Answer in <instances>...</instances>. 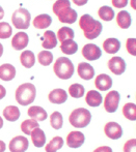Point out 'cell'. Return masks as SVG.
<instances>
[{"label": "cell", "instance_id": "6da1fadb", "mask_svg": "<svg viewBox=\"0 0 136 152\" xmlns=\"http://www.w3.org/2000/svg\"><path fill=\"white\" fill-rule=\"evenodd\" d=\"M79 26L83 31V34L87 39L97 38L103 30V25L101 22L95 20L90 15L85 14L79 19Z\"/></svg>", "mask_w": 136, "mask_h": 152}, {"label": "cell", "instance_id": "7a4b0ae2", "mask_svg": "<svg viewBox=\"0 0 136 152\" xmlns=\"http://www.w3.org/2000/svg\"><path fill=\"white\" fill-rule=\"evenodd\" d=\"M36 96V89L35 86L31 83H24L21 84L16 89L15 97L19 104L21 106H28L32 104L35 99Z\"/></svg>", "mask_w": 136, "mask_h": 152}, {"label": "cell", "instance_id": "3957f363", "mask_svg": "<svg viewBox=\"0 0 136 152\" xmlns=\"http://www.w3.org/2000/svg\"><path fill=\"white\" fill-rule=\"evenodd\" d=\"M54 74L61 80H69L74 75V64L67 57H59L53 65Z\"/></svg>", "mask_w": 136, "mask_h": 152}, {"label": "cell", "instance_id": "277c9868", "mask_svg": "<svg viewBox=\"0 0 136 152\" xmlns=\"http://www.w3.org/2000/svg\"><path fill=\"white\" fill-rule=\"evenodd\" d=\"M90 120H92V114L87 109L84 108H78L73 110L69 117L71 125L77 128L86 127L90 123Z\"/></svg>", "mask_w": 136, "mask_h": 152}, {"label": "cell", "instance_id": "5b68a950", "mask_svg": "<svg viewBox=\"0 0 136 152\" xmlns=\"http://www.w3.org/2000/svg\"><path fill=\"white\" fill-rule=\"evenodd\" d=\"M30 21H31V15L26 8H18L14 12L12 16L13 25L17 29H28L30 26Z\"/></svg>", "mask_w": 136, "mask_h": 152}, {"label": "cell", "instance_id": "8992f818", "mask_svg": "<svg viewBox=\"0 0 136 152\" xmlns=\"http://www.w3.org/2000/svg\"><path fill=\"white\" fill-rule=\"evenodd\" d=\"M120 95L118 91L112 90L107 93V95L105 96L104 100V109L106 110V112L108 113H114L116 112L120 104Z\"/></svg>", "mask_w": 136, "mask_h": 152}, {"label": "cell", "instance_id": "52a82bcc", "mask_svg": "<svg viewBox=\"0 0 136 152\" xmlns=\"http://www.w3.org/2000/svg\"><path fill=\"white\" fill-rule=\"evenodd\" d=\"M82 56L88 61H95L98 60L102 56V51L97 45L95 44H86L82 48Z\"/></svg>", "mask_w": 136, "mask_h": 152}, {"label": "cell", "instance_id": "ba28073f", "mask_svg": "<svg viewBox=\"0 0 136 152\" xmlns=\"http://www.w3.org/2000/svg\"><path fill=\"white\" fill-rule=\"evenodd\" d=\"M29 142L27 138L23 136H17L13 138L8 145V149L12 152H25L28 149Z\"/></svg>", "mask_w": 136, "mask_h": 152}, {"label": "cell", "instance_id": "9c48e42d", "mask_svg": "<svg viewBox=\"0 0 136 152\" xmlns=\"http://www.w3.org/2000/svg\"><path fill=\"white\" fill-rule=\"evenodd\" d=\"M107 66H108L110 72L112 74L116 75V76L123 75L126 70V62L122 57L118 56L110 58L108 60V63H107Z\"/></svg>", "mask_w": 136, "mask_h": 152}, {"label": "cell", "instance_id": "30bf717a", "mask_svg": "<svg viewBox=\"0 0 136 152\" xmlns=\"http://www.w3.org/2000/svg\"><path fill=\"white\" fill-rule=\"evenodd\" d=\"M59 22L66 23V24H73V23L76 22L77 18H78V15L75 10L70 7H66L64 10H59V12L56 14Z\"/></svg>", "mask_w": 136, "mask_h": 152}, {"label": "cell", "instance_id": "8fae6325", "mask_svg": "<svg viewBox=\"0 0 136 152\" xmlns=\"http://www.w3.org/2000/svg\"><path fill=\"white\" fill-rule=\"evenodd\" d=\"M104 132L111 140H118L123 136V128L118 123L111 121L104 126Z\"/></svg>", "mask_w": 136, "mask_h": 152}, {"label": "cell", "instance_id": "7c38bea8", "mask_svg": "<svg viewBox=\"0 0 136 152\" xmlns=\"http://www.w3.org/2000/svg\"><path fill=\"white\" fill-rule=\"evenodd\" d=\"M28 42H29V36H28V34L21 31L13 36L12 46L16 51H21L26 48Z\"/></svg>", "mask_w": 136, "mask_h": 152}, {"label": "cell", "instance_id": "4fadbf2b", "mask_svg": "<svg viewBox=\"0 0 136 152\" xmlns=\"http://www.w3.org/2000/svg\"><path fill=\"white\" fill-rule=\"evenodd\" d=\"M85 137L80 132H71L67 137V145L70 148H79L83 145Z\"/></svg>", "mask_w": 136, "mask_h": 152}, {"label": "cell", "instance_id": "5bb4252c", "mask_svg": "<svg viewBox=\"0 0 136 152\" xmlns=\"http://www.w3.org/2000/svg\"><path fill=\"white\" fill-rule=\"evenodd\" d=\"M77 72L81 79L89 81L95 76V68L87 62H80L77 66Z\"/></svg>", "mask_w": 136, "mask_h": 152}, {"label": "cell", "instance_id": "9a60e30c", "mask_svg": "<svg viewBox=\"0 0 136 152\" xmlns=\"http://www.w3.org/2000/svg\"><path fill=\"white\" fill-rule=\"evenodd\" d=\"M48 99L50 102L56 104H61L68 100V93L66 92V90L61 88H57V89H53L52 91L49 93L48 95Z\"/></svg>", "mask_w": 136, "mask_h": 152}, {"label": "cell", "instance_id": "2e32d148", "mask_svg": "<svg viewBox=\"0 0 136 152\" xmlns=\"http://www.w3.org/2000/svg\"><path fill=\"white\" fill-rule=\"evenodd\" d=\"M95 86L99 91H107L112 86V79L108 75L101 74L95 80Z\"/></svg>", "mask_w": 136, "mask_h": 152}, {"label": "cell", "instance_id": "e0dca14e", "mask_svg": "<svg viewBox=\"0 0 136 152\" xmlns=\"http://www.w3.org/2000/svg\"><path fill=\"white\" fill-rule=\"evenodd\" d=\"M16 77V67L13 64L4 63L0 65V79L2 81H12Z\"/></svg>", "mask_w": 136, "mask_h": 152}, {"label": "cell", "instance_id": "ac0fdd59", "mask_svg": "<svg viewBox=\"0 0 136 152\" xmlns=\"http://www.w3.org/2000/svg\"><path fill=\"white\" fill-rule=\"evenodd\" d=\"M30 136H31L32 143L36 148H41L46 143V134H45L44 130L41 129L40 127L33 128L32 132H30Z\"/></svg>", "mask_w": 136, "mask_h": 152}, {"label": "cell", "instance_id": "d6986e66", "mask_svg": "<svg viewBox=\"0 0 136 152\" xmlns=\"http://www.w3.org/2000/svg\"><path fill=\"white\" fill-rule=\"evenodd\" d=\"M56 46H57V36H56V34L51 30L45 31L44 35H43V48L46 49V50H51V49H54Z\"/></svg>", "mask_w": 136, "mask_h": 152}, {"label": "cell", "instance_id": "ffe728a7", "mask_svg": "<svg viewBox=\"0 0 136 152\" xmlns=\"http://www.w3.org/2000/svg\"><path fill=\"white\" fill-rule=\"evenodd\" d=\"M28 116L30 117L31 119H34L36 121H44L47 119L48 117V114L45 111V109H43L42 107L38 106H32L28 109L27 111Z\"/></svg>", "mask_w": 136, "mask_h": 152}, {"label": "cell", "instance_id": "44dd1931", "mask_svg": "<svg viewBox=\"0 0 136 152\" xmlns=\"http://www.w3.org/2000/svg\"><path fill=\"white\" fill-rule=\"evenodd\" d=\"M103 49L107 54H115L120 51V42L118 38L109 37L104 40L103 42Z\"/></svg>", "mask_w": 136, "mask_h": 152}, {"label": "cell", "instance_id": "7402d4cb", "mask_svg": "<svg viewBox=\"0 0 136 152\" xmlns=\"http://www.w3.org/2000/svg\"><path fill=\"white\" fill-rule=\"evenodd\" d=\"M85 102L89 107L96 108V107H99L101 104H102L103 97H102V95H101L100 92H98L97 90H89L87 93H86Z\"/></svg>", "mask_w": 136, "mask_h": 152}, {"label": "cell", "instance_id": "603a6c76", "mask_svg": "<svg viewBox=\"0 0 136 152\" xmlns=\"http://www.w3.org/2000/svg\"><path fill=\"white\" fill-rule=\"evenodd\" d=\"M116 23L122 29H128L132 24V18L131 15L127 10H120L116 15Z\"/></svg>", "mask_w": 136, "mask_h": 152}, {"label": "cell", "instance_id": "cb8c5ba5", "mask_svg": "<svg viewBox=\"0 0 136 152\" xmlns=\"http://www.w3.org/2000/svg\"><path fill=\"white\" fill-rule=\"evenodd\" d=\"M32 24L36 29H45L52 24V18L47 14L38 15L33 19Z\"/></svg>", "mask_w": 136, "mask_h": 152}, {"label": "cell", "instance_id": "d4e9b609", "mask_svg": "<svg viewBox=\"0 0 136 152\" xmlns=\"http://www.w3.org/2000/svg\"><path fill=\"white\" fill-rule=\"evenodd\" d=\"M3 117L6 119L7 121L10 122H15L20 118V110H19L18 107L16 106H7L5 109L3 110Z\"/></svg>", "mask_w": 136, "mask_h": 152}, {"label": "cell", "instance_id": "484cf974", "mask_svg": "<svg viewBox=\"0 0 136 152\" xmlns=\"http://www.w3.org/2000/svg\"><path fill=\"white\" fill-rule=\"evenodd\" d=\"M60 50L66 55H74L78 51V45L74 39H67L60 44Z\"/></svg>", "mask_w": 136, "mask_h": 152}, {"label": "cell", "instance_id": "4316f807", "mask_svg": "<svg viewBox=\"0 0 136 152\" xmlns=\"http://www.w3.org/2000/svg\"><path fill=\"white\" fill-rule=\"evenodd\" d=\"M20 61L24 67L26 68H31L35 63V56H34L32 51H23L20 55Z\"/></svg>", "mask_w": 136, "mask_h": 152}, {"label": "cell", "instance_id": "83f0119b", "mask_svg": "<svg viewBox=\"0 0 136 152\" xmlns=\"http://www.w3.org/2000/svg\"><path fill=\"white\" fill-rule=\"evenodd\" d=\"M64 146V139L61 137H54L45 147L46 152H55L62 148Z\"/></svg>", "mask_w": 136, "mask_h": 152}, {"label": "cell", "instance_id": "f1b7e54d", "mask_svg": "<svg viewBox=\"0 0 136 152\" xmlns=\"http://www.w3.org/2000/svg\"><path fill=\"white\" fill-rule=\"evenodd\" d=\"M98 15H99V18H101L103 21H106V22L112 21L114 18V16H115L114 10H112L110 6H107V5L101 6L98 10Z\"/></svg>", "mask_w": 136, "mask_h": 152}, {"label": "cell", "instance_id": "f546056e", "mask_svg": "<svg viewBox=\"0 0 136 152\" xmlns=\"http://www.w3.org/2000/svg\"><path fill=\"white\" fill-rule=\"evenodd\" d=\"M123 115L131 121L136 120V106L133 102H128L123 107Z\"/></svg>", "mask_w": 136, "mask_h": 152}, {"label": "cell", "instance_id": "4dcf8cb0", "mask_svg": "<svg viewBox=\"0 0 136 152\" xmlns=\"http://www.w3.org/2000/svg\"><path fill=\"white\" fill-rule=\"evenodd\" d=\"M74 30L70 27H61L59 30L57 31V39L60 42H64L67 39H74Z\"/></svg>", "mask_w": 136, "mask_h": 152}, {"label": "cell", "instance_id": "1f68e13d", "mask_svg": "<svg viewBox=\"0 0 136 152\" xmlns=\"http://www.w3.org/2000/svg\"><path fill=\"white\" fill-rule=\"evenodd\" d=\"M38 60L43 66H48L53 61V54L50 51H41L38 54Z\"/></svg>", "mask_w": 136, "mask_h": 152}, {"label": "cell", "instance_id": "d6a6232c", "mask_svg": "<svg viewBox=\"0 0 136 152\" xmlns=\"http://www.w3.org/2000/svg\"><path fill=\"white\" fill-rule=\"evenodd\" d=\"M50 124L54 129H60L64 125V118H62L61 113L57 112H53L50 116Z\"/></svg>", "mask_w": 136, "mask_h": 152}, {"label": "cell", "instance_id": "836d02e7", "mask_svg": "<svg viewBox=\"0 0 136 152\" xmlns=\"http://www.w3.org/2000/svg\"><path fill=\"white\" fill-rule=\"evenodd\" d=\"M69 94H70L72 97L74 98H81L82 96L84 95V87L82 86L81 84H78V83H75V84H72L70 87H69Z\"/></svg>", "mask_w": 136, "mask_h": 152}, {"label": "cell", "instance_id": "e575fe53", "mask_svg": "<svg viewBox=\"0 0 136 152\" xmlns=\"http://www.w3.org/2000/svg\"><path fill=\"white\" fill-rule=\"evenodd\" d=\"M35 127H38V123L34 119H27V120H24L21 123V130L25 134H30L32 129Z\"/></svg>", "mask_w": 136, "mask_h": 152}, {"label": "cell", "instance_id": "d590c367", "mask_svg": "<svg viewBox=\"0 0 136 152\" xmlns=\"http://www.w3.org/2000/svg\"><path fill=\"white\" fill-rule=\"evenodd\" d=\"M13 33V28L7 22H0V38L6 39Z\"/></svg>", "mask_w": 136, "mask_h": 152}, {"label": "cell", "instance_id": "8d00e7d4", "mask_svg": "<svg viewBox=\"0 0 136 152\" xmlns=\"http://www.w3.org/2000/svg\"><path fill=\"white\" fill-rule=\"evenodd\" d=\"M71 6V1L70 0H57L52 6L53 12L56 15L59 10H64L66 7H70Z\"/></svg>", "mask_w": 136, "mask_h": 152}, {"label": "cell", "instance_id": "74e56055", "mask_svg": "<svg viewBox=\"0 0 136 152\" xmlns=\"http://www.w3.org/2000/svg\"><path fill=\"white\" fill-rule=\"evenodd\" d=\"M126 49L128 53L132 56H136V39L135 38H128L126 42Z\"/></svg>", "mask_w": 136, "mask_h": 152}, {"label": "cell", "instance_id": "f35d334b", "mask_svg": "<svg viewBox=\"0 0 136 152\" xmlns=\"http://www.w3.org/2000/svg\"><path fill=\"white\" fill-rule=\"evenodd\" d=\"M135 146H136V140L135 139H132V140H129L128 142H126L123 150H124V152L132 151V149H135Z\"/></svg>", "mask_w": 136, "mask_h": 152}, {"label": "cell", "instance_id": "ab89813d", "mask_svg": "<svg viewBox=\"0 0 136 152\" xmlns=\"http://www.w3.org/2000/svg\"><path fill=\"white\" fill-rule=\"evenodd\" d=\"M111 3L115 8H124L128 4V0H112Z\"/></svg>", "mask_w": 136, "mask_h": 152}, {"label": "cell", "instance_id": "60d3db41", "mask_svg": "<svg viewBox=\"0 0 136 152\" xmlns=\"http://www.w3.org/2000/svg\"><path fill=\"white\" fill-rule=\"evenodd\" d=\"M95 152H111L112 149L110 147H107V146H101V147H98L96 150H94Z\"/></svg>", "mask_w": 136, "mask_h": 152}, {"label": "cell", "instance_id": "b9f144b4", "mask_svg": "<svg viewBox=\"0 0 136 152\" xmlns=\"http://www.w3.org/2000/svg\"><path fill=\"white\" fill-rule=\"evenodd\" d=\"M72 1L74 2V4H76L77 6H82V5H85L88 2V0H72Z\"/></svg>", "mask_w": 136, "mask_h": 152}, {"label": "cell", "instance_id": "7bdbcfd3", "mask_svg": "<svg viewBox=\"0 0 136 152\" xmlns=\"http://www.w3.org/2000/svg\"><path fill=\"white\" fill-rule=\"evenodd\" d=\"M5 95H6V89L2 85H0V100L5 97Z\"/></svg>", "mask_w": 136, "mask_h": 152}, {"label": "cell", "instance_id": "ee69618b", "mask_svg": "<svg viewBox=\"0 0 136 152\" xmlns=\"http://www.w3.org/2000/svg\"><path fill=\"white\" fill-rule=\"evenodd\" d=\"M5 149H6L5 143H4L3 141L0 140V152H4V151H5Z\"/></svg>", "mask_w": 136, "mask_h": 152}, {"label": "cell", "instance_id": "f6af8a7d", "mask_svg": "<svg viewBox=\"0 0 136 152\" xmlns=\"http://www.w3.org/2000/svg\"><path fill=\"white\" fill-rule=\"evenodd\" d=\"M3 17H4V10H3V8L0 6V20L3 19Z\"/></svg>", "mask_w": 136, "mask_h": 152}, {"label": "cell", "instance_id": "bcb514c9", "mask_svg": "<svg viewBox=\"0 0 136 152\" xmlns=\"http://www.w3.org/2000/svg\"><path fill=\"white\" fill-rule=\"evenodd\" d=\"M2 54H3V46H2V44L0 42V58H1Z\"/></svg>", "mask_w": 136, "mask_h": 152}, {"label": "cell", "instance_id": "7dc6e473", "mask_svg": "<svg viewBox=\"0 0 136 152\" xmlns=\"http://www.w3.org/2000/svg\"><path fill=\"white\" fill-rule=\"evenodd\" d=\"M131 6H132L133 10H136V6H135V0H131Z\"/></svg>", "mask_w": 136, "mask_h": 152}, {"label": "cell", "instance_id": "c3c4849f", "mask_svg": "<svg viewBox=\"0 0 136 152\" xmlns=\"http://www.w3.org/2000/svg\"><path fill=\"white\" fill-rule=\"evenodd\" d=\"M2 126H3V119L0 117V129L2 128Z\"/></svg>", "mask_w": 136, "mask_h": 152}]
</instances>
